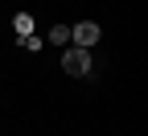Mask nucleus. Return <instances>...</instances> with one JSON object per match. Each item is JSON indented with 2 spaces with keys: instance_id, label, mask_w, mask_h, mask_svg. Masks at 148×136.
<instances>
[{
  "instance_id": "20e7f679",
  "label": "nucleus",
  "mask_w": 148,
  "mask_h": 136,
  "mask_svg": "<svg viewBox=\"0 0 148 136\" xmlns=\"http://www.w3.org/2000/svg\"><path fill=\"white\" fill-rule=\"evenodd\" d=\"M12 25H16V33H21V37H29V33H33V21H29V12H21Z\"/></svg>"
},
{
  "instance_id": "f03ea898",
  "label": "nucleus",
  "mask_w": 148,
  "mask_h": 136,
  "mask_svg": "<svg viewBox=\"0 0 148 136\" xmlns=\"http://www.w3.org/2000/svg\"><path fill=\"white\" fill-rule=\"evenodd\" d=\"M62 70H70V74H86L90 70V58H86V50H66V58H62Z\"/></svg>"
},
{
  "instance_id": "7ed1b4c3",
  "label": "nucleus",
  "mask_w": 148,
  "mask_h": 136,
  "mask_svg": "<svg viewBox=\"0 0 148 136\" xmlns=\"http://www.w3.org/2000/svg\"><path fill=\"white\" fill-rule=\"evenodd\" d=\"M49 41L53 46H70V25H53L49 29Z\"/></svg>"
},
{
  "instance_id": "f257e3e1",
  "label": "nucleus",
  "mask_w": 148,
  "mask_h": 136,
  "mask_svg": "<svg viewBox=\"0 0 148 136\" xmlns=\"http://www.w3.org/2000/svg\"><path fill=\"white\" fill-rule=\"evenodd\" d=\"M70 37H74V46H78V50H86V46L99 41V25H95V21H82V25L70 29Z\"/></svg>"
}]
</instances>
